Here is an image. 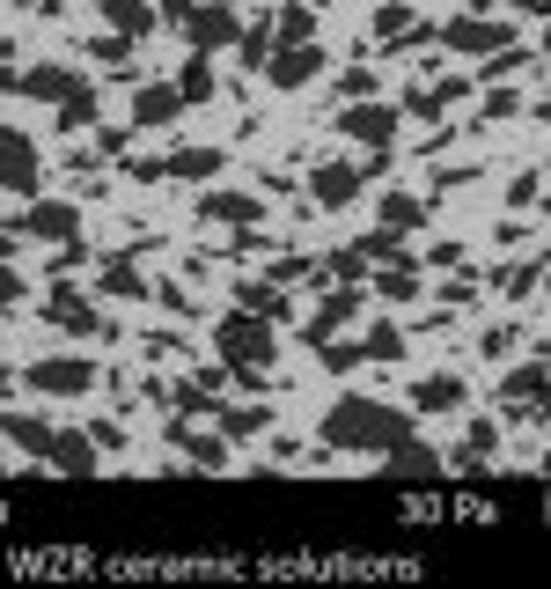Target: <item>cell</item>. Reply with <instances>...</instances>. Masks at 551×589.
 I'll return each instance as SVG.
<instances>
[{
	"label": "cell",
	"instance_id": "43",
	"mask_svg": "<svg viewBox=\"0 0 551 589\" xmlns=\"http://www.w3.org/2000/svg\"><path fill=\"white\" fill-rule=\"evenodd\" d=\"M45 8H59V0H45Z\"/></svg>",
	"mask_w": 551,
	"mask_h": 589
},
{
	"label": "cell",
	"instance_id": "25",
	"mask_svg": "<svg viewBox=\"0 0 551 589\" xmlns=\"http://www.w3.org/2000/svg\"><path fill=\"white\" fill-rule=\"evenodd\" d=\"M280 37H288V45H310V37H316L310 0H288V8H280Z\"/></svg>",
	"mask_w": 551,
	"mask_h": 589
},
{
	"label": "cell",
	"instance_id": "3",
	"mask_svg": "<svg viewBox=\"0 0 551 589\" xmlns=\"http://www.w3.org/2000/svg\"><path fill=\"white\" fill-rule=\"evenodd\" d=\"M97 384V362H81V354H52V362H30V391L45 398H81Z\"/></svg>",
	"mask_w": 551,
	"mask_h": 589
},
{
	"label": "cell",
	"instance_id": "20",
	"mask_svg": "<svg viewBox=\"0 0 551 589\" xmlns=\"http://www.w3.org/2000/svg\"><path fill=\"white\" fill-rule=\"evenodd\" d=\"M221 170V147H177V155H169V177H214Z\"/></svg>",
	"mask_w": 551,
	"mask_h": 589
},
{
	"label": "cell",
	"instance_id": "17",
	"mask_svg": "<svg viewBox=\"0 0 551 589\" xmlns=\"http://www.w3.org/2000/svg\"><path fill=\"white\" fill-rule=\"evenodd\" d=\"M236 310H258V318L280 324V318H288V294L272 288V280H243V288H236Z\"/></svg>",
	"mask_w": 551,
	"mask_h": 589
},
{
	"label": "cell",
	"instance_id": "45",
	"mask_svg": "<svg viewBox=\"0 0 551 589\" xmlns=\"http://www.w3.org/2000/svg\"><path fill=\"white\" fill-rule=\"evenodd\" d=\"M0 442H8V435H0Z\"/></svg>",
	"mask_w": 551,
	"mask_h": 589
},
{
	"label": "cell",
	"instance_id": "22",
	"mask_svg": "<svg viewBox=\"0 0 551 589\" xmlns=\"http://www.w3.org/2000/svg\"><path fill=\"white\" fill-rule=\"evenodd\" d=\"M103 294H119V302H140L147 280H140L133 266H125V258H111V266H103Z\"/></svg>",
	"mask_w": 551,
	"mask_h": 589
},
{
	"label": "cell",
	"instance_id": "15",
	"mask_svg": "<svg viewBox=\"0 0 551 589\" xmlns=\"http://www.w3.org/2000/svg\"><path fill=\"white\" fill-rule=\"evenodd\" d=\"M45 318L59 324V332H97V310H89V302H81V294H74V288H52Z\"/></svg>",
	"mask_w": 551,
	"mask_h": 589
},
{
	"label": "cell",
	"instance_id": "6",
	"mask_svg": "<svg viewBox=\"0 0 551 589\" xmlns=\"http://www.w3.org/2000/svg\"><path fill=\"white\" fill-rule=\"evenodd\" d=\"M441 45H456V52H479V59H493V52H507V23H493V15H463V23H449L441 30Z\"/></svg>",
	"mask_w": 551,
	"mask_h": 589
},
{
	"label": "cell",
	"instance_id": "18",
	"mask_svg": "<svg viewBox=\"0 0 551 589\" xmlns=\"http://www.w3.org/2000/svg\"><path fill=\"white\" fill-rule=\"evenodd\" d=\"M412 405H419V413H456V405H463V384H456V376H427V384L412 391Z\"/></svg>",
	"mask_w": 551,
	"mask_h": 589
},
{
	"label": "cell",
	"instance_id": "12",
	"mask_svg": "<svg viewBox=\"0 0 551 589\" xmlns=\"http://www.w3.org/2000/svg\"><path fill=\"white\" fill-rule=\"evenodd\" d=\"M310 192H316V207H346V199L360 192V170L353 163H324V170L310 177Z\"/></svg>",
	"mask_w": 551,
	"mask_h": 589
},
{
	"label": "cell",
	"instance_id": "28",
	"mask_svg": "<svg viewBox=\"0 0 551 589\" xmlns=\"http://www.w3.org/2000/svg\"><path fill=\"white\" fill-rule=\"evenodd\" d=\"M177 89H184V97H214V74H206V52H192V59H184V74H177Z\"/></svg>",
	"mask_w": 551,
	"mask_h": 589
},
{
	"label": "cell",
	"instance_id": "37",
	"mask_svg": "<svg viewBox=\"0 0 551 589\" xmlns=\"http://www.w3.org/2000/svg\"><path fill=\"white\" fill-rule=\"evenodd\" d=\"M23 302V273H8V258H0V310H15Z\"/></svg>",
	"mask_w": 551,
	"mask_h": 589
},
{
	"label": "cell",
	"instance_id": "2",
	"mask_svg": "<svg viewBox=\"0 0 551 589\" xmlns=\"http://www.w3.org/2000/svg\"><path fill=\"white\" fill-rule=\"evenodd\" d=\"M214 346H221V362H228V368L258 376V368L272 362V318H258V310H236V318L214 324Z\"/></svg>",
	"mask_w": 551,
	"mask_h": 589
},
{
	"label": "cell",
	"instance_id": "35",
	"mask_svg": "<svg viewBox=\"0 0 551 589\" xmlns=\"http://www.w3.org/2000/svg\"><path fill=\"white\" fill-rule=\"evenodd\" d=\"M412 288H419V280H412V273H405V266H390V273H383V280H375V294H383V302H405V294H412Z\"/></svg>",
	"mask_w": 551,
	"mask_h": 589
},
{
	"label": "cell",
	"instance_id": "29",
	"mask_svg": "<svg viewBox=\"0 0 551 589\" xmlns=\"http://www.w3.org/2000/svg\"><path fill=\"white\" fill-rule=\"evenodd\" d=\"M206 214H214V221H258V199H243V192H214V199H206Z\"/></svg>",
	"mask_w": 551,
	"mask_h": 589
},
{
	"label": "cell",
	"instance_id": "36",
	"mask_svg": "<svg viewBox=\"0 0 551 589\" xmlns=\"http://www.w3.org/2000/svg\"><path fill=\"white\" fill-rule=\"evenodd\" d=\"M485 449H501V435H493V420H471V449H463V465L485 457Z\"/></svg>",
	"mask_w": 551,
	"mask_h": 589
},
{
	"label": "cell",
	"instance_id": "4",
	"mask_svg": "<svg viewBox=\"0 0 551 589\" xmlns=\"http://www.w3.org/2000/svg\"><path fill=\"white\" fill-rule=\"evenodd\" d=\"M0 192H37V147L15 125H0Z\"/></svg>",
	"mask_w": 551,
	"mask_h": 589
},
{
	"label": "cell",
	"instance_id": "31",
	"mask_svg": "<svg viewBox=\"0 0 551 589\" xmlns=\"http://www.w3.org/2000/svg\"><path fill=\"white\" fill-rule=\"evenodd\" d=\"M177 442H184V457H199V465H228V449H221V442L214 435H192V427H177Z\"/></svg>",
	"mask_w": 551,
	"mask_h": 589
},
{
	"label": "cell",
	"instance_id": "9",
	"mask_svg": "<svg viewBox=\"0 0 551 589\" xmlns=\"http://www.w3.org/2000/svg\"><path fill=\"white\" fill-rule=\"evenodd\" d=\"M265 74H272L280 89H302V81L324 74V45H280L272 59H265Z\"/></svg>",
	"mask_w": 551,
	"mask_h": 589
},
{
	"label": "cell",
	"instance_id": "40",
	"mask_svg": "<svg viewBox=\"0 0 551 589\" xmlns=\"http://www.w3.org/2000/svg\"><path fill=\"white\" fill-rule=\"evenodd\" d=\"M192 8H199V0H162V15H169V23H192Z\"/></svg>",
	"mask_w": 551,
	"mask_h": 589
},
{
	"label": "cell",
	"instance_id": "30",
	"mask_svg": "<svg viewBox=\"0 0 551 589\" xmlns=\"http://www.w3.org/2000/svg\"><path fill=\"white\" fill-rule=\"evenodd\" d=\"M89 119H97V97H89V89H74V97L59 103V133H81Z\"/></svg>",
	"mask_w": 551,
	"mask_h": 589
},
{
	"label": "cell",
	"instance_id": "8",
	"mask_svg": "<svg viewBox=\"0 0 551 589\" xmlns=\"http://www.w3.org/2000/svg\"><path fill=\"white\" fill-rule=\"evenodd\" d=\"M338 125H346L353 141H368V147H390V141H397V111H390V103H360V97H353Z\"/></svg>",
	"mask_w": 551,
	"mask_h": 589
},
{
	"label": "cell",
	"instance_id": "11",
	"mask_svg": "<svg viewBox=\"0 0 551 589\" xmlns=\"http://www.w3.org/2000/svg\"><path fill=\"white\" fill-rule=\"evenodd\" d=\"M353 310H360V288H353V280H346V288H331V302H324V310H316V318L302 324V332H310V346H324V340L338 332V324L353 318Z\"/></svg>",
	"mask_w": 551,
	"mask_h": 589
},
{
	"label": "cell",
	"instance_id": "1",
	"mask_svg": "<svg viewBox=\"0 0 551 589\" xmlns=\"http://www.w3.org/2000/svg\"><path fill=\"white\" fill-rule=\"evenodd\" d=\"M405 435H412V413L375 405V398H338L324 413V442L331 449H397Z\"/></svg>",
	"mask_w": 551,
	"mask_h": 589
},
{
	"label": "cell",
	"instance_id": "33",
	"mask_svg": "<svg viewBox=\"0 0 551 589\" xmlns=\"http://www.w3.org/2000/svg\"><path fill=\"white\" fill-rule=\"evenodd\" d=\"M125 30H111V37H97V45H89V59H103V67H125Z\"/></svg>",
	"mask_w": 551,
	"mask_h": 589
},
{
	"label": "cell",
	"instance_id": "5",
	"mask_svg": "<svg viewBox=\"0 0 551 589\" xmlns=\"http://www.w3.org/2000/svg\"><path fill=\"white\" fill-rule=\"evenodd\" d=\"M192 52H221V45H236L243 30H236V0H206V8H192Z\"/></svg>",
	"mask_w": 551,
	"mask_h": 589
},
{
	"label": "cell",
	"instance_id": "27",
	"mask_svg": "<svg viewBox=\"0 0 551 589\" xmlns=\"http://www.w3.org/2000/svg\"><path fill=\"white\" fill-rule=\"evenodd\" d=\"M265 420H272L265 405H228V413H221V427H228V442H243V435H258Z\"/></svg>",
	"mask_w": 551,
	"mask_h": 589
},
{
	"label": "cell",
	"instance_id": "41",
	"mask_svg": "<svg viewBox=\"0 0 551 589\" xmlns=\"http://www.w3.org/2000/svg\"><path fill=\"white\" fill-rule=\"evenodd\" d=\"M8 251H15V236H8V229H0V258H8Z\"/></svg>",
	"mask_w": 551,
	"mask_h": 589
},
{
	"label": "cell",
	"instance_id": "38",
	"mask_svg": "<svg viewBox=\"0 0 551 589\" xmlns=\"http://www.w3.org/2000/svg\"><path fill=\"white\" fill-rule=\"evenodd\" d=\"M485 119H515V97L507 89H485Z\"/></svg>",
	"mask_w": 551,
	"mask_h": 589
},
{
	"label": "cell",
	"instance_id": "24",
	"mask_svg": "<svg viewBox=\"0 0 551 589\" xmlns=\"http://www.w3.org/2000/svg\"><path fill=\"white\" fill-rule=\"evenodd\" d=\"M375 37H390V45H405L412 37V8L405 0H383V8H375Z\"/></svg>",
	"mask_w": 551,
	"mask_h": 589
},
{
	"label": "cell",
	"instance_id": "26",
	"mask_svg": "<svg viewBox=\"0 0 551 589\" xmlns=\"http://www.w3.org/2000/svg\"><path fill=\"white\" fill-rule=\"evenodd\" d=\"M236 59H243V67H250V74H258L265 67V59H272V30H243V37H236Z\"/></svg>",
	"mask_w": 551,
	"mask_h": 589
},
{
	"label": "cell",
	"instance_id": "39",
	"mask_svg": "<svg viewBox=\"0 0 551 589\" xmlns=\"http://www.w3.org/2000/svg\"><path fill=\"white\" fill-rule=\"evenodd\" d=\"M8 59H15V45H0V89H23V74L8 67Z\"/></svg>",
	"mask_w": 551,
	"mask_h": 589
},
{
	"label": "cell",
	"instance_id": "14",
	"mask_svg": "<svg viewBox=\"0 0 551 589\" xmlns=\"http://www.w3.org/2000/svg\"><path fill=\"white\" fill-rule=\"evenodd\" d=\"M177 111H184V89H162V81L133 97V125H169Z\"/></svg>",
	"mask_w": 551,
	"mask_h": 589
},
{
	"label": "cell",
	"instance_id": "16",
	"mask_svg": "<svg viewBox=\"0 0 551 589\" xmlns=\"http://www.w3.org/2000/svg\"><path fill=\"white\" fill-rule=\"evenodd\" d=\"M0 435L15 442V449H30V457H52V427L30 413H0Z\"/></svg>",
	"mask_w": 551,
	"mask_h": 589
},
{
	"label": "cell",
	"instance_id": "13",
	"mask_svg": "<svg viewBox=\"0 0 551 589\" xmlns=\"http://www.w3.org/2000/svg\"><path fill=\"white\" fill-rule=\"evenodd\" d=\"M507 398H515V405H544V413H551V362L515 368V376H507Z\"/></svg>",
	"mask_w": 551,
	"mask_h": 589
},
{
	"label": "cell",
	"instance_id": "7",
	"mask_svg": "<svg viewBox=\"0 0 551 589\" xmlns=\"http://www.w3.org/2000/svg\"><path fill=\"white\" fill-rule=\"evenodd\" d=\"M15 236H45V244H74V236H81V214H74L67 199H45V207H30V214L15 221Z\"/></svg>",
	"mask_w": 551,
	"mask_h": 589
},
{
	"label": "cell",
	"instance_id": "46",
	"mask_svg": "<svg viewBox=\"0 0 551 589\" xmlns=\"http://www.w3.org/2000/svg\"><path fill=\"white\" fill-rule=\"evenodd\" d=\"M544 420H551V413H544Z\"/></svg>",
	"mask_w": 551,
	"mask_h": 589
},
{
	"label": "cell",
	"instance_id": "34",
	"mask_svg": "<svg viewBox=\"0 0 551 589\" xmlns=\"http://www.w3.org/2000/svg\"><path fill=\"white\" fill-rule=\"evenodd\" d=\"M383 221H390V229H412V221H419V199L390 192V199H383Z\"/></svg>",
	"mask_w": 551,
	"mask_h": 589
},
{
	"label": "cell",
	"instance_id": "42",
	"mask_svg": "<svg viewBox=\"0 0 551 589\" xmlns=\"http://www.w3.org/2000/svg\"><path fill=\"white\" fill-rule=\"evenodd\" d=\"M544 479H551V457H544Z\"/></svg>",
	"mask_w": 551,
	"mask_h": 589
},
{
	"label": "cell",
	"instance_id": "44",
	"mask_svg": "<svg viewBox=\"0 0 551 589\" xmlns=\"http://www.w3.org/2000/svg\"><path fill=\"white\" fill-rule=\"evenodd\" d=\"M544 45H551V30H544Z\"/></svg>",
	"mask_w": 551,
	"mask_h": 589
},
{
	"label": "cell",
	"instance_id": "23",
	"mask_svg": "<svg viewBox=\"0 0 551 589\" xmlns=\"http://www.w3.org/2000/svg\"><path fill=\"white\" fill-rule=\"evenodd\" d=\"M360 354H368V362H405V332H397V324H375V332L360 340Z\"/></svg>",
	"mask_w": 551,
	"mask_h": 589
},
{
	"label": "cell",
	"instance_id": "32",
	"mask_svg": "<svg viewBox=\"0 0 551 589\" xmlns=\"http://www.w3.org/2000/svg\"><path fill=\"white\" fill-rule=\"evenodd\" d=\"M360 258H405L397 229H375V236H360Z\"/></svg>",
	"mask_w": 551,
	"mask_h": 589
},
{
	"label": "cell",
	"instance_id": "21",
	"mask_svg": "<svg viewBox=\"0 0 551 589\" xmlns=\"http://www.w3.org/2000/svg\"><path fill=\"white\" fill-rule=\"evenodd\" d=\"M103 15H111V30H125V37H133V30H155V8H147V0H103Z\"/></svg>",
	"mask_w": 551,
	"mask_h": 589
},
{
	"label": "cell",
	"instance_id": "19",
	"mask_svg": "<svg viewBox=\"0 0 551 589\" xmlns=\"http://www.w3.org/2000/svg\"><path fill=\"white\" fill-rule=\"evenodd\" d=\"M52 465H59V471H97V442H81V435H52Z\"/></svg>",
	"mask_w": 551,
	"mask_h": 589
},
{
	"label": "cell",
	"instance_id": "10",
	"mask_svg": "<svg viewBox=\"0 0 551 589\" xmlns=\"http://www.w3.org/2000/svg\"><path fill=\"white\" fill-rule=\"evenodd\" d=\"M81 81H74V67H59V59H45V67H30L23 74V97H37V103H67Z\"/></svg>",
	"mask_w": 551,
	"mask_h": 589
}]
</instances>
